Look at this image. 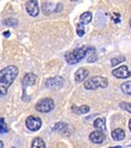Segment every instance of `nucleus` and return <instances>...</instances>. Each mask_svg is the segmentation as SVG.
Masks as SVG:
<instances>
[{
	"label": "nucleus",
	"mask_w": 131,
	"mask_h": 148,
	"mask_svg": "<svg viewBox=\"0 0 131 148\" xmlns=\"http://www.w3.org/2000/svg\"><path fill=\"white\" fill-rule=\"evenodd\" d=\"M87 75H89V71L86 68H79L75 72V74H74V79H75V82L80 83V82H84L87 78Z\"/></svg>",
	"instance_id": "nucleus-11"
},
{
	"label": "nucleus",
	"mask_w": 131,
	"mask_h": 148,
	"mask_svg": "<svg viewBox=\"0 0 131 148\" xmlns=\"http://www.w3.org/2000/svg\"><path fill=\"white\" fill-rule=\"evenodd\" d=\"M112 137L115 141H121L125 137V132H124L123 129H115V130L112 131Z\"/></svg>",
	"instance_id": "nucleus-12"
},
{
	"label": "nucleus",
	"mask_w": 131,
	"mask_h": 148,
	"mask_svg": "<svg viewBox=\"0 0 131 148\" xmlns=\"http://www.w3.org/2000/svg\"><path fill=\"white\" fill-rule=\"evenodd\" d=\"M89 138H90L91 142L98 145V143L104 142V140H106V135H104V132H102V131H93V132H91V134H90Z\"/></svg>",
	"instance_id": "nucleus-10"
},
{
	"label": "nucleus",
	"mask_w": 131,
	"mask_h": 148,
	"mask_svg": "<svg viewBox=\"0 0 131 148\" xmlns=\"http://www.w3.org/2000/svg\"><path fill=\"white\" fill-rule=\"evenodd\" d=\"M108 85V79L106 77H92L90 79H87L84 83L85 89L87 90H95V89H104Z\"/></svg>",
	"instance_id": "nucleus-3"
},
{
	"label": "nucleus",
	"mask_w": 131,
	"mask_h": 148,
	"mask_svg": "<svg viewBox=\"0 0 131 148\" xmlns=\"http://www.w3.org/2000/svg\"><path fill=\"white\" fill-rule=\"evenodd\" d=\"M110 148H120L119 146H117V147H110Z\"/></svg>",
	"instance_id": "nucleus-27"
},
{
	"label": "nucleus",
	"mask_w": 131,
	"mask_h": 148,
	"mask_svg": "<svg viewBox=\"0 0 131 148\" xmlns=\"http://www.w3.org/2000/svg\"><path fill=\"white\" fill-rule=\"evenodd\" d=\"M4 36H6V38H9V36H10V32H4Z\"/></svg>",
	"instance_id": "nucleus-25"
},
{
	"label": "nucleus",
	"mask_w": 131,
	"mask_h": 148,
	"mask_svg": "<svg viewBox=\"0 0 131 148\" xmlns=\"http://www.w3.org/2000/svg\"><path fill=\"white\" fill-rule=\"evenodd\" d=\"M4 23H5V24H8V26H15V24H17V21H14V20H6Z\"/></svg>",
	"instance_id": "nucleus-24"
},
{
	"label": "nucleus",
	"mask_w": 131,
	"mask_h": 148,
	"mask_svg": "<svg viewBox=\"0 0 131 148\" xmlns=\"http://www.w3.org/2000/svg\"><path fill=\"white\" fill-rule=\"evenodd\" d=\"M130 27H131V18H130Z\"/></svg>",
	"instance_id": "nucleus-28"
},
{
	"label": "nucleus",
	"mask_w": 131,
	"mask_h": 148,
	"mask_svg": "<svg viewBox=\"0 0 131 148\" xmlns=\"http://www.w3.org/2000/svg\"><path fill=\"white\" fill-rule=\"evenodd\" d=\"M72 110L75 114H86L87 112L90 110V107L89 106H80V107H77V106H73L72 107Z\"/></svg>",
	"instance_id": "nucleus-13"
},
{
	"label": "nucleus",
	"mask_w": 131,
	"mask_h": 148,
	"mask_svg": "<svg viewBox=\"0 0 131 148\" xmlns=\"http://www.w3.org/2000/svg\"><path fill=\"white\" fill-rule=\"evenodd\" d=\"M26 126L30 131H38L41 127V120H40V118H38V116L30 115L26 120Z\"/></svg>",
	"instance_id": "nucleus-5"
},
{
	"label": "nucleus",
	"mask_w": 131,
	"mask_h": 148,
	"mask_svg": "<svg viewBox=\"0 0 131 148\" xmlns=\"http://www.w3.org/2000/svg\"><path fill=\"white\" fill-rule=\"evenodd\" d=\"M55 108V102L51 98H43L35 104V109L41 113H49Z\"/></svg>",
	"instance_id": "nucleus-4"
},
{
	"label": "nucleus",
	"mask_w": 131,
	"mask_h": 148,
	"mask_svg": "<svg viewBox=\"0 0 131 148\" xmlns=\"http://www.w3.org/2000/svg\"><path fill=\"white\" fill-rule=\"evenodd\" d=\"M112 74H113L115 78H119V79H126V78L131 77V72L129 71V68L126 66L118 67V68H115L113 72H112Z\"/></svg>",
	"instance_id": "nucleus-6"
},
{
	"label": "nucleus",
	"mask_w": 131,
	"mask_h": 148,
	"mask_svg": "<svg viewBox=\"0 0 131 148\" xmlns=\"http://www.w3.org/2000/svg\"><path fill=\"white\" fill-rule=\"evenodd\" d=\"M120 108H123L124 110H126V112L131 113V103H126V102H123V103H120Z\"/></svg>",
	"instance_id": "nucleus-20"
},
{
	"label": "nucleus",
	"mask_w": 131,
	"mask_h": 148,
	"mask_svg": "<svg viewBox=\"0 0 131 148\" xmlns=\"http://www.w3.org/2000/svg\"><path fill=\"white\" fill-rule=\"evenodd\" d=\"M120 89H121V91L124 92V94H126V95H131V82H128V83L121 84Z\"/></svg>",
	"instance_id": "nucleus-16"
},
{
	"label": "nucleus",
	"mask_w": 131,
	"mask_h": 148,
	"mask_svg": "<svg viewBox=\"0 0 131 148\" xmlns=\"http://www.w3.org/2000/svg\"><path fill=\"white\" fill-rule=\"evenodd\" d=\"M83 26H84L83 23L78 24V29H77V33H78V35H79V36H83V35H84V29H83Z\"/></svg>",
	"instance_id": "nucleus-22"
},
{
	"label": "nucleus",
	"mask_w": 131,
	"mask_h": 148,
	"mask_svg": "<svg viewBox=\"0 0 131 148\" xmlns=\"http://www.w3.org/2000/svg\"><path fill=\"white\" fill-rule=\"evenodd\" d=\"M91 20H92V15L90 14V12H84V14L80 16V21H82L84 24L91 22Z\"/></svg>",
	"instance_id": "nucleus-17"
},
{
	"label": "nucleus",
	"mask_w": 131,
	"mask_h": 148,
	"mask_svg": "<svg viewBox=\"0 0 131 148\" xmlns=\"http://www.w3.org/2000/svg\"><path fill=\"white\" fill-rule=\"evenodd\" d=\"M66 127V124H63V123H57L53 127H52V130L53 131H60V130H62V129H64Z\"/></svg>",
	"instance_id": "nucleus-21"
},
{
	"label": "nucleus",
	"mask_w": 131,
	"mask_h": 148,
	"mask_svg": "<svg viewBox=\"0 0 131 148\" xmlns=\"http://www.w3.org/2000/svg\"><path fill=\"white\" fill-rule=\"evenodd\" d=\"M95 52V49L91 47V46H84V47H79V49H75L74 51H71L66 53V61L69 64H74V63H78L79 61H82L86 57V55L89 53H93Z\"/></svg>",
	"instance_id": "nucleus-2"
},
{
	"label": "nucleus",
	"mask_w": 131,
	"mask_h": 148,
	"mask_svg": "<svg viewBox=\"0 0 131 148\" xmlns=\"http://www.w3.org/2000/svg\"><path fill=\"white\" fill-rule=\"evenodd\" d=\"M119 17H120V15H119V14H113V16H112V20H113L115 23H119V22H120Z\"/></svg>",
	"instance_id": "nucleus-23"
},
{
	"label": "nucleus",
	"mask_w": 131,
	"mask_h": 148,
	"mask_svg": "<svg viewBox=\"0 0 131 148\" xmlns=\"http://www.w3.org/2000/svg\"><path fill=\"white\" fill-rule=\"evenodd\" d=\"M12 148H15V147H12Z\"/></svg>",
	"instance_id": "nucleus-29"
},
{
	"label": "nucleus",
	"mask_w": 131,
	"mask_h": 148,
	"mask_svg": "<svg viewBox=\"0 0 131 148\" xmlns=\"http://www.w3.org/2000/svg\"><path fill=\"white\" fill-rule=\"evenodd\" d=\"M63 85V79L61 77H53V78H50L45 82V86L47 88H51V89H57L61 88Z\"/></svg>",
	"instance_id": "nucleus-9"
},
{
	"label": "nucleus",
	"mask_w": 131,
	"mask_h": 148,
	"mask_svg": "<svg viewBox=\"0 0 131 148\" xmlns=\"http://www.w3.org/2000/svg\"><path fill=\"white\" fill-rule=\"evenodd\" d=\"M36 82V77H35V74L33 73H27L26 75L23 77L22 79V88H23V91L26 92V89L29 88V86H33Z\"/></svg>",
	"instance_id": "nucleus-7"
},
{
	"label": "nucleus",
	"mask_w": 131,
	"mask_h": 148,
	"mask_svg": "<svg viewBox=\"0 0 131 148\" xmlns=\"http://www.w3.org/2000/svg\"><path fill=\"white\" fill-rule=\"evenodd\" d=\"M32 148H45V142L40 137H36L32 142Z\"/></svg>",
	"instance_id": "nucleus-15"
},
{
	"label": "nucleus",
	"mask_w": 131,
	"mask_h": 148,
	"mask_svg": "<svg viewBox=\"0 0 131 148\" xmlns=\"http://www.w3.org/2000/svg\"><path fill=\"white\" fill-rule=\"evenodd\" d=\"M129 129H130V131H131V119H130V121H129Z\"/></svg>",
	"instance_id": "nucleus-26"
},
{
	"label": "nucleus",
	"mask_w": 131,
	"mask_h": 148,
	"mask_svg": "<svg viewBox=\"0 0 131 148\" xmlns=\"http://www.w3.org/2000/svg\"><path fill=\"white\" fill-rule=\"evenodd\" d=\"M18 75V68L15 66H9L4 68L0 73V88H1V96L6 94V90L14 83V80Z\"/></svg>",
	"instance_id": "nucleus-1"
},
{
	"label": "nucleus",
	"mask_w": 131,
	"mask_h": 148,
	"mask_svg": "<svg viewBox=\"0 0 131 148\" xmlns=\"http://www.w3.org/2000/svg\"><path fill=\"white\" fill-rule=\"evenodd\" d=\"M124 61H125V57H124V56H118V57H113V58L110 60V64L114 67V66H118L119 63H123Z\"/></svg>",
	"instance_id": "nucleus-18"
},
{
	"label": "nucleus",
	"mask_w": 131,
	"mask_h": 148,
	"mask_svg": "<svg viewBox=\"0 0 131 148\" xmlns=\"http://www.w3.org/2000/svg\"><path fill=\"white\" fill-rule=\"evenodd\" d=\"M26 10L30 16H33V17L38 16V14H39L38 1H35V0H29V1H27L26 3Z\"/></svg>",
	"instance_id": "nucleus-8"
},
{
	"label": "nucleus",
	"mask_w": 131,
	"mask_h": 148,
	"mask_svg": "<svg viewBox=\"0 0 131 148\" xmlns=\"http://www.w3.org/2000/svg\"><path fill=\"white\" fill-rule=\"evenodd\" d=\"M0 132H1V135L8 132V126H6V123H5L4 118L0 119Z\"/></svg>",
	"instance_id": "nucleus-19"
},
{
	"label": "nucleus",
	"mask_w": 131,
	"mask_h": 148,
	"mask_svg": "<svg viewBox=\"0 0 131 148\" xmlns=\"http://www.w3.org/2000/svg\"><path fill=\"white\" fill-rule=\"evenodd\" d=\"M93 126H95L98 131H104L106 130V124H104V119L98 118L93 121Z\"/></svg>",
	"instance_id": "nucleus-14"
}]
</instances>
